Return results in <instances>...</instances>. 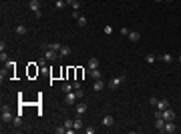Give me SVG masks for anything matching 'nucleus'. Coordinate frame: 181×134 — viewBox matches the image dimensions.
Segmentation results:
<instances>
[{
    "label": "nucleus",
    "mask_w": 181,
    "mask_h": 134,
    "mask_svg": "<svg viewBox=\"0 0 181 134\" xmlns=\"http://www.w3.org/2000/svg\"><path fill=\"white\" fill-rule=\"evenodd\" d=\"M28 8L34 12V16H36V18H40V16H43V12H40V0H30V2H28Z\"/></svg>",
    "instance_id": "obj_1"
},
{
    "label": "nucleus",
    "mask_w": 181,
    "mask_h": 134,
    "mask_svg": "<svg viewBox=\"0 0 181 134\" xmlns=\"http://www.w3.org/2000/svg\"><path fill=\"white\" fill-rule=\"evenodd\" d=\"M77 100H79V98H77V92H73V90H71V92H67L64 102H67L69 106H75V104H77Z\"/></svg>",
    "instance_id": "obj_2"
},
{
    "label": "nucleus",
    "mask_w": 181,
    "mask_h": 134,
    "mask_svg": "<svg viewBox=\"0 0 181 134\" xmlns=\"http://www.w3.org/2000/svg\"><path fill=\"white\" fill-rule=\"evenodd\" d=\"M161 118H163L165 122H169V120H175V112H173L171 108H165V110H161Z\"/></svg>",
    "instance_id": "obj_3"
},
{
    "label": "nucleus",
    "mask_w": 181,
    "mask_h": 134,
    "mask_svg": "<svg viewBox=\"0 0 181 134\" xmlns=\"http://www.w3.org/2000/svg\"><path fill=\"white\" fill-rule=\"evenodd\" d=\"M123 82H125V76H117V78H113V80L109 82V88H111V90H115V88H119V86H121Z\"/></svg>",
    "instance_id": "obj_4"
},
{
    "label": "nucleus",
    "mask_w": 181,
    "mask_h": 134,
    "mask_svg": "<svg viewBox=\"0 0 181 134\" xmlns=\"http://www.w3.org/2000/svg\"><path fill=\"white\" fill-rule=\"evenodd\" d=\"M14 118H12V112H10V108L8 106H4L2 108V122H12Z\"/></svg>",
    "instance_id": "obj_5"
},
{
    "label": "nucleus",
    "mask_w": 181,
    "mask_h": 134,
    "mask_svg": "<svg viewBox=\"0 0 181 134\" xmlns=\"http://www.w3.org/2000/svg\"><path fill=\"white\" fill-rule=\"evenodd\" d=\"M161 132L173 134V132H177V126L173 124V120H169V122H165V126H163V130H161Z\"/></svg>",
    "instance_id": "obj_6"
},
{
    "label": "nucleus",
    "mask_w": 181,
    "mask_h": 134,
    "mask_svg": "<svg viewBox=\"0 0 181 134\" xmlns=\"http://www.w3.org/2000/svg\"><path fill=\"white\" fill-rule=\"evenodd\" d=\"M45 58H46V60H50V62H54V60H56V50H52V48H48V46H46Z\"/></svg>",
    "instance_id": "obj_7"
},
{
    "label": "nucleus",
    "mask_w": 181,
    "mask_h": 134,
    "mask_svg": "<svg viewBox=\"0 0 181 134\" xmlns=\"http://www.w3.org/2000/svg\"><path fill=\"white\" fill-rule=\"evenodd\" d=\"M75 110H77V116H83V114L87 112V104H85V102H79Z\"/></svg>",
    "instance_id": "obj_8"
},
{
    "label": "nucleus",
    "mask_w": 181,
    "mask_h": 134,
    "mask_svg": "<svg viewBox=\"0 0 181 134\" xmlns=\"http://www.w3.org/2000/svg\"><path fill=\"white\" fill-rule=\"evenodd\" d=\"M159 60H161V62H165V64H171V62H173V56H171L169 52H165V54H161V56H159Z\"/></svg>",
    "instance_id": "obj_9"
},
{
    "label": "nucleus",
    "mask_w": 181,
    "mask_h": 134,
    "mask_svg": "<svg viewBox=\"0 0 181 134\" xmlns=\"http://www.w3.org/2000/svg\"><path fill=\"white\" fill-rule=\"evenodd\" d=\"M155 108H157V110H165V108H169V100H167V98H163V100H159Z\"/></svg>",
    "instance_id": "obj_10"
},
{
    "label": "nucleus",
    "mask_w": 181,
    "mask_h": 134,
    "mask_svg": "<svg viewBox=\"0 0 181 134\" xmlns=\"http://www.w3.org/2000/svg\"><path fill=\"white\" fill-rule=\"evenodd\" d=\"M103 88H105V82H103L101 78H99V80H95V84H93V90H95V92H101Z\"/></svg>",
    "instance_id": "obj_11"
},
{
    "label": "nucleus",
    "mask_w": 181,
    "mask_h": 134,
    "mask_svg": "<svg viewBox=\"0 0 181 134\" xmlns=\"http://www.w3.org/2000/svg\"><path fill=\"white\" fill-rule=\"evenodd\" d=\"M115 124V118L111 116V114H107L105 118H103V126H113Z\"/></svg>",
    "instance_id": "obj_12"
},
{
    "label": "nucleus",
    "mask_w": 181,
    "mask_h": 134,
    "mask_svg": "<svg viewBox=\"0 0 181 134\" xmlns=\"http://www.w3.org/2000/svg\"><path fill=\"white\" fill-rule=\"evenodd\" d=\"M99 66H101L99 58H95V56H93V58L89 60V70H93V68H99Z\"/></svg>",
    "instance_id": "obj_13"
},
{
    "label": "nucleus",
    "mask_w": 181,
    "mask_h": 134,
    "mask_svg": "<svg viewBox=\"0 0 181 134\" xmlns=\"http://www.w3.org/2000/svg\"><path fill=\"white\" fill-rule=\"evenodd\" d=\"M163 126H165V120H163V118H161V116H159V118H155V128H157V130H159V132H161V130H163Z\"/></svg>",
    "instance_id": "obj_14"
},
{
    "label": "nucleus",
    "mask_w": 181,
    "mask_h": 134,
    "mask_svg": "<svg viewBox=\"0 0 181 134\" xmlns=\"http://www.w3.org/2000/svg\"><path fill=\"white\" fill-rule=\"evenodd\" d=\"M89 76L95 78V80H99V78H101V70H99V68H93V70H89Z\"/></svg>",
    "instance_id": "obj_15"
},
{
    "label": "nucleus",
    "mask_w": 181,
    "mask_h": 134,
    "mask_svg": "<svg viewBox=\"0 0 181 134\" xmlns=\"http://www.w3.org/2000/svg\"><path fill=\"white\" fill-rule=\"evenodd\" d=\"M127 38H129L131 42H139V40H141V34H139V32H129Z\"/></svg>",
    "instance_id": "obj_16"
},
{
    "label": "nucleus",
    "mask_w": 181,
    "mask_h": 134,
    "mask_svg": "<svg viewBox=\"0 0 181 134\" xmlns=\"http://www.w3.org/2000/svg\"><path fill=\"white\" fill-rule=\"evenodd\" d=\"M14 32H16L18 36H22V34H26V26H24V24H18V26L14 28Z\"/></svg>",
    "instance_id": "obj_17"
},
{
    "label": "nucleus",
    "mask_w": 181,
    "mask_h": 134,
    "mask_svg": "<svg viewBox=\"0 0 181 134\" xmlns=\"http://www.w3.org/2000/svg\"><path fill=\"white\" fill-rule=\"evenodd\" d=\"M69 54H71V48H69V46H62V48L58 50V56H60V58H64V56H69Z\"/></svg>",
    "instance_id": "obj_18"
},
{
    "label": "nucleus",
    "mask_w": 181,
    "mask_h": 134,
    "mask_svg": "<svg viewBox=\"0 0 181 134\" xmlns=\"http://www.w3.org/2000/svg\"><path fill=\"white\" fill-rule=\"evenodd\" d=\"M83 126H85V124H83V120H81V116H77V118H75V130H85Z\"/></svg>",
    "instance_id": "obj_19"
},
{
    "label": "nucleus",
    "mask_w": 181,
    "mask_h": 134,
    "mask_svg": "<svg viewBox=\"0 0 181 134\" xmlns=\"http://www.w3.org/2000/svg\"><path fill=\"white\" fill-rule=\"evenodd\" d=\"M67 4H71L73 10H79V8H81V2H79V0H67Z\"/></svg>",
    "instance_id": "obj_20"
},
{
    "label": "nucleus",
    "mask_w": 181,
    "mask_h": 134,
    "mask_svg": "<svg viewBox=\"0 0 181 134\" xmlns=\"http://www.w3.org/2000/svg\"><path fill=\"white\" fill-rule=\"evenodd\" d=\"M62 90H64V92H71V90H75V84H73V82H64V84H62Z\"/></svg>",
    "instance_id": "obj_21"
},
{
    "label": "nucleus",
    "mask_w": 181,
    "mask_h": 134,
    "mask_svg": "<svg viewBox=\"0 0 181 134\" xmlns=\"http://www.w3.org/2000/svg\"><path fill=\"white\" fill-rule=\"evenodd\" d=\"M155 60H157V56H153V54H147V56H145V62H147V64H153Z\"/></svg>",
    "instance_id": "obj_22"
},
{
    "label": "nucleus",
    "mask_w": 181,
    "mask_h": 134,
    "mask_svg": "<svg viewBox=\"0 0 181 134\" xmlns=\"http://www.w3.org/2000/svg\"><path fill=\"white\" fill-rule=\"evenodd\" d=\"M54 6H56L58 10H62V8L67 6V0H56V4H54Z\"/></svg>",
    "instance_id": "obj_23"
},
{
    "label": "nucleus",
    "mask_w": 181,
    "mask_h": 134,
    "mask_svg": "<svg viewBox=\"0 0 181 134\" xmlns=\"http://www.w3.org/2000/svg\"><path fill=\"white\" fill-rule=\"evenodd\" d=\"M77 22H79V26H87V22H89V20H87L85 16H79V18H77Z\"/></svg>",
    "instance_id": "obj_24"
},
{
    "label": "nucleus",
    "mask_w": 181,
    "mask_h": 134,
    "mask_svg": "<svg viewBox=\"0 0 181 134\" xmlns=\"http://www.w3.org/2000/svg\"><path fill=\"white\" fill-rule=\"evenodd\" d=\"M103 32H105L107 36H111V34H113V26H111V24H107V26L103 28Z\"/></svg>",
    "instance_id": "obj_25"
},
{
    "label": "nucleus",
    "mask_w": 181,
    "mask_h": 134,
    "mask_svg": "<svg viewBox=\"0 0 181 134\" xmlns=\"http://www.w3.org/2000/svg\"><path fill=\"white\" fill-rule=\"evenodd\" d=\"M48 48H52V50H56V52H58V50L62 48V44H60V42H52V44L48 46Z\"/></svg>",
    "instance_id": "obj_26"
},
{
    "label": "nucleus",
    "mask_w": 181,
    "mask_h": 134,
    "mask_svg": "<svg viewBox=\"0 0 181 134\" xmlns=\"http://www.w3.org/2000/svg\"><path fill=\"white\" fill-rule=\"evenodd\" d=\"M129 32H131V30H129L127 26H123V28L119 30V34H121V36H129Z\"/></svg>",
    "instance_id": "obj_27"
},
{
    "label": "nucleus",
    "mask_w": 181,
    "mask_h": 134,
    "mask_svg": "<svg viewBox=\"0 0 181 134\" xmlns=\"http://www.w3.org/2000/svg\"><path fill=\"white\" fill-rule=\"evenodd\" d=\"M75 92H77V98H79V100H83V98H85V92H83V88H77Z\"/></svg>",
    "instance_id": "obj_28"
},
{
    "label": "nucleus",
    "mask_w": 181,
    "mask_h": 134,
    "mask_svg": "<svg viewBox=\"0 0 181 134\" xmlns=\"http://www.w3.org/2000/svg\"><path fill=\"white\" fill-rule=\"evenodd\" d=\"M0 60H2L4 64L8 62V54H6V50H2V54H0Z\"/></svg>",
    "instance_id": "obj_29"
},
{
    "label": "nucleus",
    "mask_w": 181,
    "mask_h": 134,
    "mask_svg": "<svg viewBox=\"0 0 181 134\" xmlns=\"http://www.w3.org/2000/svg\"><path fill=\"white\" fill-rule=\"evenodd\" d=\"M67 132V126H64V124H62V126H58V128H56V134H64Z\"/></svg>",
    "instance_id": "obj_30"
},
{
    "label": "nucleus",
    "mask_w": 181,
    "mask_h": 134,
    "mask_svg": "<svg viewBox=\"0 0 181 134\" xmlns=\"http://www.w3.org/2000/svg\"><path fill=\"white\" fill-rule=\"evenodd\" d=\"M149 102H151V106H157V102H159V98H155V96H151V98H149Z\"/></svg>",
    "instance_id": "obj_31"
},
{
    "label": "nucleus",
    "mask_w": 181,
    "mask_h": 134,
    "mask_svg": "<svg viewBox=\"0 0 181 134\" xmlns=\"http://www.w3.org/2000/svg\"><path fill=\"white\" fill-rule=\"evenodd\" d=\"M155 2H163V0H155Z\"/></svg>",
    "instance_id": "obj_32"
},
{
    "label": "nucleus",
    "mask_w": 181,
    "mask_h": 134,
    "mask_svg": "<svg viewBox=\"0 0 181 134\" xmlns=\"http://www.w3.org/2000/svg\"><path fill=\"white\" fill-rule=\"evenodd\" d=\"M179 62H181V54H179Z\"/></svg>",
    "instance_id": "obj_33"
},
{
    "label": "nucleus",
    "mask_w": 181,
    "mask_h": 134,
    "mask_svg": "<svg viewBox=\"0 0 181 134\" xmlns=\"http://www.w3.org/2000/svg\"><path fill=\"white\" fill-rule=\"evenodd\" d=\"M165 2H171V0H165Z\"/></svg>",
    "instance_id": "obj_34"
}]
</instances>
